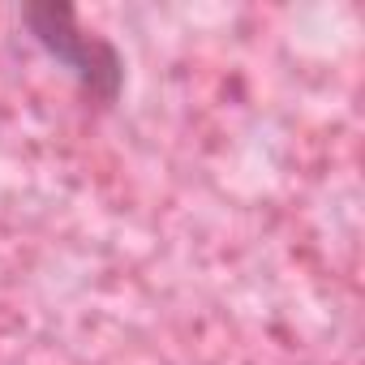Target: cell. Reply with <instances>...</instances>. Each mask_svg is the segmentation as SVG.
<instances>
[{
    "label": "cell",
    "instance_id": "cell-1",
    "mask_svg": "<svg viewBox=\"0 0 365 365\" xmlns=\"http://www.w3.org/2000/svg\"><path fill=\"white\" fill-rule=\"evenodd\" d=\"M26 22H31L35 39H39L52 56H61V61L82 78V86H86L95 99H116V91H120V61H116V52H112L103 39L78 31L69 9L39 5V9H26Z\"/></svg>",
    "mask_w": 365,
    "mask_h": 365
}]
</instances>
